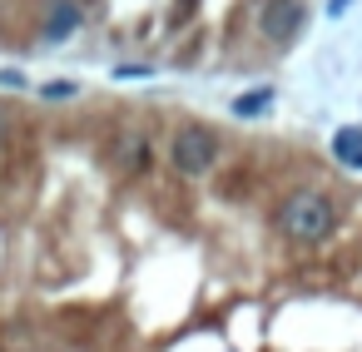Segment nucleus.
<instances>
[{
	"instance_id": "obj_1",
	"label": "nucleus",
	"mask_w": 362,
	"mask_h": 352,
	"mask_svg": "<svg viewBox=\"0 0 362 352\" xmlns=\"http://www.w3.org/2000/svg\"><path fill=\"white\" fill-rule=\"evenodd\" d=\"M278 233L293 238V243H317V238H327V233H332V204H327L322 194H313V189L283 199V209H278Z\"/></svg>"
},
{
	"instance_id": "obj_2",
	"label": "nucleus",
	"mask_w": 362,
	"mask_h": 352,
	"mask_svg": "<svg viewBox=\"0 0 362 352\" xmlns=\"http://www.w3.org/2000/svg\"><path fill=\"white\" fill-rule=\"evenodd\" d=\"M169 164L184 179H204L218 164V134L204 129V124H179L174 139H169Z\"/></svg>"
},
{
	"instance_id": "obj_3",
	"label": "nucleus",
	"mask_w": 362,
	"mask_h": 352,
	"mask_svg": "<svg viewBox=\"0 0 362 352\" xmlns=\"http://www.w3.org/2000/svg\"><path fill=\"white\" fill-rule=\"evenodd\" d=\"M258 30H263L273 45H288V40L303 30V0H263Z\"/></svg>"
},
{
	"instance_id": "obj_4",
	"label": "nucleus",
	"mask_w": 362,
	"mask_h": 352,
	"mask_svg": "<svg viewBox=\"0 0 362 352\" xmlns=\"http://www.w3.org/2000/svg\"><path fill=\"white\" fill-rule=\"evenodd\" d=\"M80 30V6L75 0H50V11H45V25H40V40L45 45H60Z\"/></svg>"
},
{
	"instance_id": "obj_5",
	"label": "nucleus",
	"mask_w": 362,
	"mask_h": 352,
	"mask_svg": "<svg viewBox=\"0 0 362 352\" xmlns=\"http://www.w3.org/2000/svg\"><path fill=\"white\" fill-rule=\"evenodd\" d=\"M115 164L139 174V169L149 164V139H144V134H119V144H115Z\"/></svg>"
},
{
	"instance_id": "obj_6",
	"label": "nucleus",
	"mask_w": 362,
	"mask_h": 352,
	"mask_svg": "<svg viewBox=\"0 0 362 352\" xmlns=\"http://www.w3.org/2000/svg\"><path fill=\"white\" fill-rule=\"evenodd\" d=\"M332 154H337L347 169H362V129H357V124L337 129V134H332Z\"/></svg>"
},
{
	"instance_id": "obj_7",
	"label": "nucleus",
	"mask_w": 362,
	"mask_h": 352,
	"mask_svg": "<svg viewBox=\"0 0 362 352\" xmlns=\"http://www.w3.org/2000/svg\"><path fill=\"white\" fill-rule=\"evenodd\" d=\"M268 105H273V90H253V95H238V100H233V115H238V119H253V115H263Z\"/></svg>"
},
{
	"instance_id": "obj_8",
	"label": "nucleus",
	"mask_w": 362,
	"mask_h": 352,
	"mask_svg": "<svg viewBox=\"0 0 362 352\" xmlns=\"http://www.w3.org/2000/svg\"><path fill=\"white\" fill-rule=\"evenodd\" d=\"M40 95H45V100H70V95H75V85H70V80H60V85H45Z\"/></svg>"
},
{
	"instance_id": "obj_9",
	"label": "nucleus",
	"mask_w": 362,
	"mask_h": 352,
	"mask_svg": "<svg viewBox=\"0 0 362 352\" xmlns=\"http://www.w3.org/2000/svg\"><path fill=\"white\" fill-rule=\"evenodd\" d=\"M0 85H6V90H25V75L21 70H0Z\"/></svg>"
},
{
	"instance_id": "obj_10",
	"label": "nucleus",
	"mask_w": 362,
	"mask_h": 352,
	"mask_svg": "<svg viewBox=\"0 0 362 352\" xmlns=\"http://www.w3.org/2000/svg\"><path fill=\"white\" fill-rule=\"evenodd\" d=\"M115 75H119V80H139V75H149V65H119Z\"/></svg>"
},
{
	"instance_id": "obj_11",
	"label": "nucleus",
	"mask_w": 362,
	"mask_h": 352,
	"mask_svg": "<svg viewBox=\"0 0 362 352\" xmlns=\"http://www.w3.org/2000/svg\"><path fill=\"white\" fill-rule=\"evenodd\" d=\"M347 6H352V0H327V16H342Z\"/></svg>"
},
{
	"instance_id": "obj_12",
	"label": "nucleus",
	"mask_w": 362,
	"mask_h": 352,
	"mask_svg": "<svg viewBox=\"0 0 362 352\" xmlns=\"http://www.w3.org/2000/svg\"><path fill=\"white\" fill-rule=\"evenodd\" d=\"M0 139H6V115H0Z\"/></svg>"
}]
</instances>
